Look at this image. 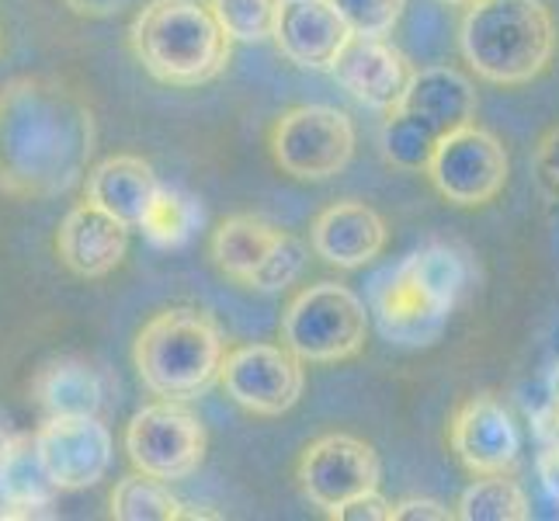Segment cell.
Returning <instances> with one entry per match:
<instances>
[{"mask_svg": "<svg viewBox=\"0 0 559 521\" xmlns=\"http://www.w3.org/2000/svg\"><path fill=\"white\" fill-rule=\"evenodd\" d=\"M441 4H449V8H473V4H479V0H441Z\"/></svg>", "mask_w": 559, "mask_h": 521, "instance_id": "cell-31", "label": "cell"}, {"mask_svg": "<svg viewBox=\"0 0 559 521\" xmlns=\"http://www.w3.org/2000/svg\"><path fill=\"white\" fill-rule=\"evenodd\" d=\"M466 261L445 244H428L403 258L393 272L376 282L372 313L379 331L393 344H435L466 288Z\"/></svg>", "mask_w": 559, "mask_h": 521, "instance_id": "cell-4", "label": "cell"}, {"mask_svg": "<svg viewBox=\"0 0 559 521\" xmlns=\"http://www.w3.org/2000/svg\"><path fill=\"white\" fill-rule=\"evenodd\" d=\"M111 518L119 521H175L185 518L181 500L170 494L167 479L129 473L111 490Z\"/></svg>", "mask_w": 559, "mask_h": 521, "instance_id": "cell-23", "label": "cell"}, {"mask_svg": "<svg viewBox=\"0 0 559 521\" xmlns=\"http://www.w3.org/2000/svg\"><path fill=\"white\" fill-rule=\"evenodd\" d=\"M331 73L365 108L393 111L417 70L393 43H385V35H352Z\"/></svg>", "mask_w": 559, "mask_h": 521, "instance_id": "cell-16", "label": "cell"}, {"mask_svg": "<svg viewBox=\"0 0 559 521\" xmlns=\"http://www.w3.org/2000/svg\"><path fill=\"white\" fill-rule=\"evenodd\" d=\"M369 338V310L348 285L317 282L285 306L282 344L302 362L326 365L355 358Z\"/></svg>", "mask_w": 559, "mask_h": 521, "instance_id": "cell-7", "label": "cell"}, {"mask_svg": "<svg viewBox=\"0 0 559 521\" xmlns=\"http://www.w3.org/2000/svg\"><path fill=\"white\" fill-rule=\"evenodd\" d=\"M199 223H202V212L195 202L175 188H160L146 212V220L140 223V229H143V237L157 247H181L191 234H195Z\"/></svg>", "mask_w": 559, "mask_h": 521, "instance_id": "cell-24", "label": "cell"}, {"mask_svg": "<svg viewBox=\"0 0 559 521\" xmlns=\"http://www.w3.org/2000/svg\"><path fill=\"white\" fill-rule=\"evenodd\" d=\"M164 185L143 157L115 153L98 167L87 170V202L105 209L108 216L122 220L126 226H140Z\"/></svg>", "mask_w": 559, "mask_h": 521, "instance_id": "cell-20", "label": "cell"}, {"mask_svg": "<svg viewBox=\"0 0 559 521\" xmlns=\"http://www.w3.org/2000/svg\"><path fill=\"white\" fill-rule=\"evenodd\" d=\"M331 4L355 35H390L400 25L407 0H331Z\"/></svg>", "mask_w": 559, "mask_h": 521, "instance_id": "cell-26", "label": "cell"}, {"mask_svg": "<svg viewBox=\"0 0 559 521\" xmlns=\"http://www.w3.org/2000/svg\"><path fill=\"white\" fill-rule=\"evenodd\" d=\"M535 174L538 181H543L552 196H559V126L549 129L543 140H538V150H535Z\"/></svg>", "mask_w": 559, "mask_h": 521, "instance_id": "cell-28", "label": "cell"}, {"mask_svg": "<svg viewBox=\"0 0 559 521\" xmlns=\"http://www.w3.org/2000/svg\"><path fill=\"white\" fill-rule=\"evenodd\" d=\"M32 396L46 417H81L102 411V379L81 358H56L35 372Z\"/></svg>", "mask_w": 559, "mask_h": 521, "instance_id": "cell-21", "label": "cell"}, {"mask_svg": "<svg viewBox=\"0 0 559 521\" xmlns=\"http://www.w3.org/2000/svg\"><path fill=\"white\" fill-rule=\"evenodd\" d=\"M310 240L326 264L365 268L385 250L390 234H385V223L372 205L348 199L326 205L320 212L310 229Z\"/></svg>", "mask_w": 559, "mask_h": 521, "instance_id": "cell-19", "label": "cell"}, {"mask_svg": "<svg viewBox=\"0 0 559 521\" xmlns=\"http://www.w3.org/2000/svg\"><path fill=\"white\" fill-rule=\"evenodd\" d=\"M382 466L369 441L355 435H323L299 455V487L310 505L334 514L348 500L379 490Z\"/></svg>", "mask_w": 559, "mask_h": 521, "instance_id": "cell-13", "label": "cell"}, {"mask_svg": "<svg viewBox=\"0 0 559 521\" xmlns=\"http://www.w3.org/2000/svg\"><path fill=\"white\" fill-rule=\"evenodd\" d=\"M267 146L285 174L299 181H326L352 164L355 126L341 108L299 105L278 115Z\"/></svg>", "mask_w": 559, "mask_h": 521, "instance_id": "cell-9", "label": "cell"}, {"mask_svg": "<svg viewBox=\"0 0 559 521\" xmlns=\"http://www.w3.org/2000/svg\"><path fill=\"white\" fill-rule=\"evenodd\" d=\"M226 341L209 313L175 306L143 323L132 341L140 382L160 400H191L219 379Z\"/></svg>", "mask_w": 559, "mask_h": 521, "instance_id": "cell-5", "label": "cell"}, {"mask_svg": "<svg viewBox=\"0 0 559 521\" xmlns=\"http://www.w3.org/2000/svg\"><path fill=\"white\" fill-rule=\"evenodd\" d=\"M212 261L237 285L278 293L302 275L306 247L261 216H229L212 234Z\"/></svg>", "mask_w": 559, "mask_h": 521, "instance_id": "cell-8", "label": "cell"}, {"mask_svg": "<svg viewBox=\"0 0 559 521\" xmlns=\"http://www.w3.org/2000/svg\"><path fill=\"white\" fill-rule=\"evenodd\" d=\"M63 4L81 17H115L132 8V0H63Z\"/></svg>", "mask_w": 559, "mask_h": 521, "instance_id": "cell-30", "label": "cell"}, {"mask_svg": "<svg viewBox=\"0 0 559 521\" xmlns=\"http://www.w3.org/2000/svg\"><path fill=\"white\" fill-rule=\"evenodd\" d=\"M449 446L473 476H490L514 470L522 435H518L504 403L484 393L462 400L455 407L449 421Z\"/></svg>", "mask_w": 559, "mask_h": 521, "instance_id": "cell-15", "label": "cell"}, {"mask_svg": "<svg viewBox=\"0 0 559 521\" xmlns=\"http://www.w3.org/2000/svg\"><path fill=\"white\" fill-rule=\"evenodd\" d=\"M129 49L167 87H202L229 67L234 38L209 0H150L129 25Z\"/></svg>", "mask_w": 559, "mask_h": 521, "instance_id": "cell-2", "label": "cell"}, {"mask_svg": "<svg viewBox=\"0 0 559 521\" xmlns=\"http://www.w3.org/2000/svg\"><path fill=\"white\" fill-rule=\"evenodd\" d=\"M355 32L331 0H285L275 28V46L302 70H334Z\"/></svg>", "mask_w": 559, "mask_h": 521, "instance_id": "cell-18", "label": "cell"}, {"mask_svg": "<svg viewBox=\"0 0 559 521\" xmlns=\"http://www.w3.org/2000/svg\"><path fill=\"white\" fill-rule=\"evenodd\" d=\"M390 511H393L390 500H385L379 490H372V494H361V497L348 500V505L337 508L331 518H341V521H390Z\"/></svg>", "mask_w": 559, "mask_h": 521, "instance_id": "cell-27", "label": "cell"}, {"mask_svg": "<svg viewBox=\"0 0 559 521\" xmlns=\"http://www.w3.org/2000/svg\"><path fill=\"white\" fill-rule=\"evenodd\" d=\"M205 424L181 407V400H157L143 407L126 428L132 470L157 479H185L205 459Z\"/></svg>", "mask_w": 559, "mask_h": 521, "instance_id": "cell-11", "label": "cell"}, {"mask_svg": "<svg viewBox=\"0 0 559 521\" xmlns=\"http://www.w3.org/2000/svg\"><path fill=\"white\" fill-rule=\"evenodd\" d=\"M459 52L500 87L532 84L556 52V22L543 0H479L459 25Z\"/></svg>", "mask_w": 559, "mask_h": 521, "instance_id": "cell-3", "label": "cell"}, {"mask_svg": "<svg viewBox=\"0 0 559 521\" xmlns=\"http://www.w3.org/2000/svg\"><path fill=\"white\" fill-rule=\"evenodd\" d=\"M438 188V196L459 205V209H476L493 202L508 185L511 161L508 150L493 132L479 129L476 122L462 126L449 132L445 140L438 143L435 157L424 170Z\"/></svg>", "mask_w": 559, "mask_h": 521, "instance_id": "cell-10", "label": "cell"}, {"mask_svg": "<svg viewBox=\"0 0 559 521\" xmlns=\"http://www.w3.org/2000/svg\"><path fill=\"white\" fill-rule=\"evenodd\" d=\"M528 514V497L508 473L473 479L455 508V518L462 521H525Z\"/></svg>", "mask_w": 559, "mask_h": 521, "instance_id": "cell-22", "label": "cell"}, {"mask_svg": "<svg viewBox=\"0 0 559 521\" xmlns=\"http://www.w3.org/2000/svg\"><path fill=\"white\" fill-rule=\"evenodd\" d=\"M35 459L56 490H87L111 466V431L98 414L46 417L32 438Z\"/></svg>", "mask_w": 559, "mask_h": 521, "instance_id": "cell-14", "label": "cell"}, {"mask_svg": "<svg viewBox=\"0 0 559 521\" xmlns=\"http://www.w3.org/2000/svg\"><path fill=\"white\" fill-rule=\"evenodd\" d=\"M0 43H4V32H0Z\"/></svg>", "mask_w": 559, "mask_h": 521, "instance_id": "cell-32", "label": "cell"}, {"mask_svg": "<svg viewBox=\"0 0 559 521\" xmlns=\"http://www.w3.org/2000/svg\"><path fill=\"white\" fill-rule=\"evenodd\" d=\"M302 365L306 362L296 358L285 344H240L226 352L219 382L237 407L258 417H278L293 411L302 396Z\"/></svg>", "mask_w": 559, "mask_h": 521, "instance_id": "cell-12", "label": "cell"}, {"mask_svg": "<svg viewBox=\"0 0 559 521\" xmlns=\"http://www.w3.org/2000/svg\"><path fill=\"white\" fill-rule=\"evenodd\" d=\"M473 119L476 91L469 76L452 67H424L414 73L403 102L385 111L382 157L400 170H428L438 143Z\"/></svg>", "mask_w": 559, "mask_h": 521, "instance_id": "cell-6", "label": "cell"}, {"mask_svg": "<svg viewBox=\"0 0 559 521\" xmlns=\"http://www.w3.org/2000/svg\"><path fill=\"white\" fill-rule=\"evenodd\" d=\"M285 0H209L212 14L234 43H264L275 38Z\"/></svg>", "mask_w": 559, "mask_h": 521, "instance_id": "cell-25", "label": "cell"}, {"mask_svg": "<svg viewBox=\"0 0 559 521\" xmlns=\"http://www.w3.org/2000/svg\"><path fill=\"white\" fill-rule=\"evenodd\" d=\"M98 129L76 87L28 73L0 87V191L17 202H46L87 178Z\"/></svg>", "mask_w": 559, "mask_h": 521, "instance_id": "cell-1", "label": "cell"}, {"mask_svg": "<svg viewBox=\"0 0 559 521\" xmlns=\"http://www.w3.org/2000/svg\"><path fill=\"white\" fill-rule=\"evenodd\" d=\"M445 518H455V511H449L445 505H438V500H428V497L400 500L390 511V521H445Z\"/></svg>", "mask_w": 559, "mask_h": 521, "instance_id": "cell-29", "label": "cell"}, {"mask_svg": "<svg viewBox=\"0 0 559 521\" xmlns=\"http://www.w3.org/2000/svg\"><path fill=\"white\" fill-rule=\"evenodd\" d=\"M129 229L94 202L73 205L56 229V258L76 279H105L122 264L129 250Z\"/></svg>", "mask_w": 559, "mask_h": 521, "instance_id": "cell-17", "label": "cell"}]
</instances>
